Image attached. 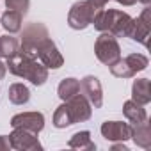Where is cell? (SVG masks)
<instances>
[{
	"label": "cell",
	"mask_w": 151,
	"mask_h": 151,
	"mask_svg": "<svg viewBox=\"0 0 151 151\" xmlns=\"http://www.w3.org/2000/svg\"><path fill=\"white\" fill-rule=\"evenodd\" d=\"M6 7L25 16L29 13V7H30V0H6Z\"/></svg>",
	"instance_id": "obj_24"
},
{
	"label": "cell",
	"mask_w": 151,
	"mask_h": 151,
	"mask_svg": "<svg viewBox=\"0 0 151 151\" xmlns=\"http://www.w3.org/2000/svg\"><path fill=\"white\" fill-rule=\"evenodd\" d=\"M98 11L100 9H96L94 6H91L87 0L75 2L71 6L69 13H68V25L73 30H84V29H87L93 23V20H94V16H96Z\"/></svg>",
	"instance_id": "obj_4"
},
{
	"label": "cell",
	"mask_w": 151,
	"mask_h": 151,
	"mask_svg": "<svg viewBox=\"0 0 151 151\" xmlns=\"http://www.w3.org/2000/svg\"><path fill=\"white\" fill-rule=\"evenodd\" d=\"M149 32H151V7L146 6L139 18H132L130 20L124 37H130L132 41H137V43L147 46Z\"/></svg>",
	"instance_id": "obj_6"
},
{
	"label": "cell",
	"mask_w": 151,
	"mask_h": 151,
	"mask_svg": "<svg viewBox=\"0 0 151 151\" xmlns=\"http://www.w3.org/2000/svg\"><path fill=\"white\" fill-rule=\"evenodd\" d=\"M66 105L69 109V114L73 117V124L75 123H84L89 121L93 116V105L89 103V100L84 94H75L69 100H66Z\"/></svg>",
	"instance_id": "obj_8"
},
{
	"label": "cell",
	"mask_w": 151,
	"mask_h": 151,
	"mask_svg": "<svg viewBox=\"0 0 151 151\" xmlns=\"http://www.w3.org/2000/svg\"><path fill=\"white\" fill-rule=\"evenodd\" d=\"M9 149H11L9 137H6V135H0V151H9Z\"/></svg>",
	"instance_id": "obj_25"
},
{
	"label": "cell",
	"mask_w": 151,
	"mask_h": 151,
	"mask_svg": "<svg viewBox=\"0 0 151 151\" xmlns=\"http://www.w3.org/2000/svg\"><path fill=\"white\" fill-rule=\"evenodd\" d=\"M117 2H119L121 6H133V4L139 2V0H117Z\"/></svg>",
	"instance_id": "obj_28"
},
{
	"label": "cell",
	"mask_w": 151,
	"mask_h": 151,
	"mask_svg": "<svg viewBox=\"0 0 151 151\" xmlns=\"http://www.w3.org/2000/svg\"><path fill=\"white\" fill-rule=\"evenodd\" d=\"M94 53L100 62H103L105 66H112L116 60L121 59V46L112 34L101 32L94 43Z\"/></svg>",
	"instance_id": "obj_5"
},
{
	"label": "cell",
	"mask_w": 151,
	"mask_h": 151,
	"mask_svg": "<svg viewBox=\"0 0 151 151\" xmlns=\"http://www.w3.org/2000/svg\"><path fill=\"white\" fill-rule=\"evenodd\" d=\"M112 151H128V147L124 146V142H116L112 146Z\"/></svg>",
	"instance_id": "obj_26"
},
{
	"label": "cell",
	"mask_w": 151,
	"mask_h": 151,
	"mask_svg": "<svg viewBox=\"0 0 151 151\" xmlns=\"http://www.w3.org/2000/svg\"><path fill=\"white\" fill-rule=\"evenodd\" d=\"M6 73H7V66H6L2 60H0V80H2V78L6 77Z\"/></svg>",
	"instance_id": "obj_27"
},
{
	"label": "cell",
	"mask_w": 151,
	"mask_h": 151,
	"mask_svg": "<svg viewBox=\"0 0 151 151\" xmlns=\"http://www.w3.org/2000/svg\"><path fill=\"white\" fill-rule=\"evenodd\" d=\"M100 130L103 139L110 142H126L132 137V124L123 121H105Z\"/></svg>",
	"instance_id": "obj_10"
},
{
	"label": "cell",
	"mask_w": 151,
	"mask_h": 151,
	"mask_svg": "<svg viewBox=\"0 0 151 151\" xmlns=\"http://www.w3.org/2000/svg\"><path fill=\"white\" fill-rule=\"evenodd\" d=\"M139 2H142L144 6H149V4H151V0H139Z\"/></svg>",
	"instance_id": "obj_29"
},
{
	"label": "cell",
	"mask_w": 151,
	"mask_h": 151,
	"mask_svg": "<svg viewBox=\"0 0 151 151\" xmlns=\"http://www.w3.org/2000/svg\"><path fill=\"white\" fill-rule=\"evenodd\" d=\"M78 93H80V80H77V78H64L57 87V94L62 101L69 100L71 96L78 94Z\"/></svg>",
	"instance_id": "obj_19"
},
{
	"label": "cell",
	"mask_w": 151,
	"mask_h": 151,
	"mask_svg": "<svg viewBox=\"0 0 151 151\" xmlns=\"http://www.w3.org/2000/svg\"><path fill=\"white\" fill-rule=\"evenodd\" d=\"M109 68H110V73L114 75V77H117V78H132V77H135V71L126 62V59H119Z\"/></svg>",
	"instance_id": "obj_22"
},
{
	"label": "cell",
	"mask_w": 151,
	"mask_h": 151,
	"mask_svg": "<svg viewBox=\"0 0 151 151\" xmlns=\"http://www.w3.org/2000/svg\"><path fill=\"white\" fill-rule=\"evenodd\" d=\"M123 114H124V117H126L132 124H139V123H142V121H147V114H146L144 105H140V103H137V101H133V100L124 101V105H123Z\"/></svg>",
	"instance_id": "obj_15"
},
{
	"label": "cell",
	"mask_w": 151,
	"mask_h": 151,
	"mask_svg": "<svg viewBox=\"0 0 151 151\" xmlns=\"http://www.w3.org/2000/svg\"><path fill=\"white\" fill-rule=\"evenodd\" d=\"M126 59V62L132 66V69L135 71V75L139 73V71H144L147 66H149V60H147V57L146 55H142V53H130L128 57H124Z\"/></svg>",
	"instance_id": "obj_23"
},
{
	"label": "cell",
	"mask_w": 151,
	"mask_h": 151,
	"mask_svg": "<svg viewBox=\"0 0 151 151\" xmlns=\"http://www.w3.org/2000/svg\"><path fill=\"white\" fill-rule=\"evenodd\" d=\"M80 93L89 100V103L94 109H100L103 105V89H101V82L93 77V75H87L80 80Z\"/></svg>",
	"instance_id": "obj_11"
},
{
	"label": "cell",
	"mask_w": 151,
	"mask_h": 151,
	"mask_svg": "<svg viewBox=\"0 0 151 151\" xmlns=\"http://www.w3.org/2000/svg\"><path fill=\"white\" fill-rule=\"evenodd\" d=\"M132 16L117 9H100L93 20V25L100 32H109L114 37H123L126 34Z\"/></svg>",
	"instance_id": "obj_2"
},
{
	"label": "cell",
	"mask_w": 151,
	"mask_h": 151,
	"mask_svg": "<svg viewBox=\"0 0 151 151\" xmlns=\"http://www.w3.org/2000/svg\"><path fill=\"white\" fill-rule=\"evenodd\" d=\"M20 52V41L13 36H0V57L9 59Z\"/></svg>",
	"instance_id": "obj_20"
},
{
	"label": "cell",
	"mask_w": 151,
	"mask_h": 151,
	"mask_svg": "<svg viewBox=\"0 0 151 151\" xmlns=\"http://www.w3.org/2000/svg\"><path fill=\"white\" fill-rule=\"evenodd\" d=\"M68 146H69L71 149H80V151H84V149L94 151V149H96V144H94L93 139H91V132H87V130L77 132V133H75V135L69 139Z\"/></svg>",
	"instance_id": "obj_16"
},
{
	"label": "cell",
	"mask_w": 151,
	"mask_h": 151,
	"mask_svg": "<svg viewBox=\"0 0 151 151\" xmlns=\"http://www.w3.org/2000/svg\"><path fill=\"white\" fill-rule=\"evenodd\" d=\"M7 96H9V101H11V103H14V105H25V103H29V100H30V91H29L27 86L16 82V84H13V86L9 87Z\"/></svg>",
	"instance_id": "obj_18"
},
{
	"label": "cell",
	"mask_w": 151,
	"mask_h": 151,
	"mask_svg": "<svg viewBox=\"0 0 151 151\" xmlns=\"http://www.w3.org/2000/svg\"><path fill=\"white\" fill-rule=\"evenodd\" d=\"M13 128H25L34 133H39L45 128V116L41 112H22L11 117Z\"/></svg>",
	"instance_id": "obj_12"
},
{
	"label": "cell",
	"mask_w": 151,
	"mask_h": 151,
	"mask_svg": "<svg viewBox=\"0 0 151 151\" xmlns=\"http://www.w3.org/2000/svg\"><path fill=\"white\" fill-rule=\"evenodd\" d=\"M135 146L149 149L151 147V130H149V123L142 121L139 124H132V137H130Z\"/></svg>",
	"instance_id": "obj_14"
},
{
	"label": "cell",
	"mask_w": 151,
	"mask_h": 151,
	"mask_svg": "<svg viewBox=\"0 0 151 151\" xmlns=\"http://www.w3.org/2000/svg\"><path fill=\"white\" fill-rule=\"evenodd\" d=\"M132 100L140 103V105H147L151 101V82H149V78H137L133 82Z\"/></svg>",
	"instance_id": "obj_13"
},
{
	"label": "cell",
	"mask_w": 151,
	"mask_h": 151,
	"mask_svg": "<svg viewBox=\"0 0 151 151\" xmlns=\"http://www.w3.org/2000/svg\"><path fill=\"white\" fill-rule=\"evenodd\" d=\"M50 37L48 34V29L39 23V22H32V23H27L23 27V32H22V41H20V50L30 57H36L37 59V50L39 46Z\"/></svg>",
	"instance_id": "obj_3"
},
{
	"label": "cell",
	"mask_w": 151,
	"mask_h": 151,
	"mask_svg": "<svg viewBox=\"0 0 151 151\" xmlns=\"http://www.w3.org/2000/svg\"><path fill=\"white\" fill-rule=\"evenodd\" d=\"M37 59L46 69H59L64 64V57L60 55L57 45L48 37L37 50Z\"/></svg>",
	"instance_id": "obj_9"
},
{
	"label": "cell",
	"mask_w": 151,
	"mask_h": 151,
	"mask_svg": "<svg viewBox=\"0 0 151 151\" xmlns=\"http://www.w3.org/2000/svg\"><path fill=\"white\" fill-rule=\"evenodd\" d=\"M71 124H73V117H71L69 109H68V105L64 101L53 112V126L55 128H66V126H71Z\"/></svg>",
	"instance_id": "obj_21"
},
{
	"label": "cell",
	"mask_w": 151,
	"mask_h": 151,
	"mask_svg": "<svg viewBox=\"0 0 151 151\" xmlns=\"http://www.w3.org/2000/svg\"><path fill=\"white\" fill-rule=\"evenodd\" d=\"M9 142H11V149H18V151H41L43 149L37 139V133L25 130V128H13L9 135Z\"/></svg>",
	"instance_id": "obj_7"
},
{
	"label": "cell",
	"mask_w": 151,
	"mask_h": 151,
	"mask_svg": "<svg viewBox=\"0 0 151 151\" xmlns=\"http://www.w3.org/2000/svg\"><path fill=\"white\" fill-rule=\"evenodd\" d=\"M22 20H23V16L20 13H16V11H11V9H7L2 16H0V23H2V27L9 34H16V32L22 30Z\"/></svg>",
	"instance_id": "obj_17"
},
{
	"label": "cell",
	"mask_w": 151,
	"mask_h": 151,
	"mask_svg": "<svg viewBox=\"0 0 151 151\" xmlns=\"http://www.w3.org/2000/svg\"><path fill=\"white\" fill-rule=\"evenodd\" d=\"M6 60H7L6 66H7L9 73H13L18 78L29 80L34 86H43L48 80V69L36 57H30V55L23 53L22 50Z\"/></svg>",
	"instance_id": "obj_1"
}]
</instances>
